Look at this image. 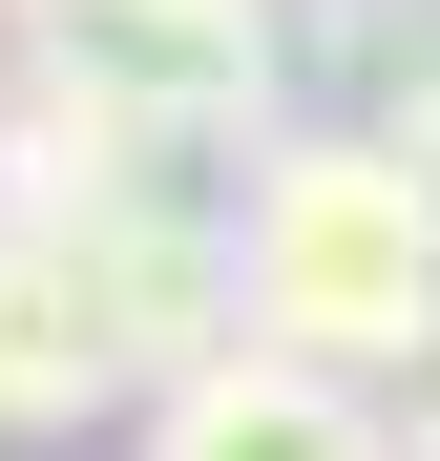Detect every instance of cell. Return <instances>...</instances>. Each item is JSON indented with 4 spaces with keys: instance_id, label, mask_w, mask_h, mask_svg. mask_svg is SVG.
Instances as JSON below:
<instances>
[{
    "instance_id": "6da1fadb",
    "label": "cell",
    "mask_w": 440,
    "mask_h": 461,
    "mask_svg": "<svg viewBox=\"0 0 440 461\" xmlns=\"http://www.w3.org/2000/svg\"><path fill=\"white\" fill-rule=\"evenodd\" d=\"M231 252H252V336L336 357V377L440 357V210H419V147L378 105H293L231 189Z\"/></svg>"
},
{
    "instance_id": "3957f363",
    "label": "cell",
    "mask_w": 440,
    "mask_h": 461,
    "mask_svg": "<svg viewBox=\"0 0 440 461\" xmlns=\"http://www.w3.org/2000/svg\"><path fill=\"white\" fill-rule=\"evenodd\" d=\"M147 399H168V357H147L105 230L0 210V440L42 461V440H85V420H147Z\"/></svg>"
},
{
    "instance_id": "7a4b0ae2",
    "label": "cell",
    "mask_w": 440,
    "mask_h": 461,
    "mask_svg": "<svg viewBox=\"0 0 440 461\" xmlns=\"http://www.w3.org/2000/svg\"><path fill=\"white\" fill-rule=\"evenodd\" d=\"M22 63H63L105 126H147L189 189H252V147L293 126V0H42Z\"/></svg>"
},
{
    "instance_id": "5b68a950",
    "label": "cell",
    "mask_w": 440,
    "mask_h": 461,
    "mask_svg": "<svg viewBox=\"0 0 440 461\" xmlns=\"http://www.w3.org/2000/svg\"><path fill=\"white\" fill-rule=\"evenodd\" d=\"M378 126H399V147H419V210H440V105H378Z\"/></svg>"
},
{
    "instance_id": "8992f818",
    "label": "cell",
    "mask_w": 440,
    "mask_h": 461,
    "mask_svg": "<svg viewBox=\"0 0 440 461\" xmlns=\"http://www.w3.org/2000/svg\"><path fill=\"white\" fill-rule=\"evenodd\" d=\"M0 126H22V22H0Z\"/></svg>"
},
{
    "instance_id": "277c9868",
    "label": "cell",
    "mask_w": 440,
    "mask_h": 461,
    "mask_svg": "<svg viewBox=\"0 0 440 461\" xmlns=\"http://www.w3.org/2000/svg\"><path fill=\"white\" fill-rule=\"evenodd\" d=\"M126 461H419V440L378 420V377H336L293 336H231V357H189L168 399L126 420Z\"/></svg>"
}]
</instances>
